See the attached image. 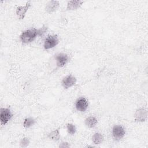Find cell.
Masks as SVG:
<instances>
[{
    "label": "cell",
    "mask_w": 148,
    "mask_h": 148,
    "mask_svg": "<svg viewBox=\"0 0 148 148\" xmlns=\"http://www.w3.org/2000/svg\"><path fill=\"white\" fill-rule=\"evenodd\" d=\"M38 36V28H31L23 31L19 38L20 41L24 44H28L32 42Z\"/></svg>",
    "instance_id": "6da1fadb"
},
{
    "label": "cell",
    "mask_w": 148,
    "mask_h": 148,
    "mask_svg": "<svg viewBox=\"0 0 148 148\" xmlns=\"http://www.w3.org/2000/svg\"><path fill=\"white\" fill-rule=\"evenodd\" d=\"M54 60L57 68H62L69 62V57L66 53H58L54 56Z\"/></svg>",
    "instance_id": "7a4b0ae2"
},
{
    "label": "cell",
    "mask_w": 148,
    "mask_h": 148,
    "mask_svg": "<svg viewBox=\"0 0 148 148\" xmlns=\"http://www.w3.org/2000/svg\"><path fill=\"white\" fill-rule=\"evenodd\" d=\"M60 40L57 35H48L45 39L43 47L45 50H49L57 46L59 43Z\"/></svg>",
    "instance_id": "3957f363"
},
{
    "label": "cell",
    "mask_w": 148,
    "mask_h": 148,
    "mask_svg": "<svg viewBox=\"0 0 148 148\" xmlns=\"http://www.w3.org/2000/svg\"><path fill=\"white\" fill-rule=\"evenodd\" d=\"M13 113L8 108H1L0 109V121L2 125H6L13 117Z\"/></svg>",
    "instance_id": "277c9868"
},
{
    "label": "cell",
    "mask_w": 148,
    "mask_h": 148,
    "mask_svg": "<svg viewBox=\"0 0 148 148\" xmlns=\"http://www.w3.org/2000/svg\"><path fill=\"white\" fill-rule=\"evenodd\" d=\"M113 138L116 141H120L125 135V128L121 125H114L112 130Z\"/></svg>",
    "instance_id": "5b68a950"
},
{
    "label": "cell",
    "mask_w": 148,
    "mask_h": 148,
    "mask_svg": "<svg viewBox=\"0 0 148 148\" xmlns=\"http://www.w3.org/2000/svg\"><path fill=\"white\" fill-rule=\"evenodd\" d=\"M148 116L147 110L144 108L137 109L134 113V121L137 123H143L147 120Z\"/></svg>",
    "instance_id": "8992f818"
},
{
    "label": "cell",
    "mask_w": 148,
    "mask_h": 148,
    "mask_svg": "<svg viewBox=\"0 0 148 148\" xmlns=\"http://www.w3.org/2000/svg\"><path fill=\"white\" fill-rule=\"evenodd\" d=\"M77 82L76 77L72 74L66 75L61 80V86L64 89H69L74 86Z\"/></svg>",
    "instance_id": "52a82bcc"
},
{
    "label": "cell",
    "mask_w": 148,
    "mask_h": 148,
    "mask_svg": "<svg viewBox=\"0 0 148 148\" xmlns=\"http://www.w3.org/2000/svg\"><path fill=\"white\" fill-rule=\"evenodd\" d=\"M31 6V3L30 1L27 2L24 5L18 6L16 9V14L17 18L19 20H23Z\"/></svg>",
    "instance_id": "ba28073f"
},
{
    "label": "cell",
    "mask_w": 148,
    "mask_h": 148,
    "mask_svg": "<svg viewBox=\"0 0 148 148\" xmlns=\"http://www.w3.org/2000/svg\"><path fill=\"white\" fill-rule=\"evenodd\" d=\"M88 101L83 97L77 98L75 102V108L80 112H84L88 108Z\"/></svg>",
    "instance_id": "9c48e42d"
},
{
    "label": "cell",
    "mask_w": 148,
    "mask_h": 148,
    "mask_svg": "<svg viewBox=\"0 0 148 148\" xmlns=\"http://www.w3.org/2000/svg\"><path fill=\"white\" fill-rule=\"evenodd\" d=\"M60 7V2L58 1H48L45 7V12L47 13H52L55 12Z\"/></svg>",
    "instance_id": "30bf717a"
},
{
    "label": "cell",
    "mask_w": 148,
    "mask_h": 148,
    "mask_svg": "<svg viewBox=\"0 0 148 148\" xmlns=\"http://www.w3.org/2000/svg\"><path fill=\"white\" fill-rule=\"evenodd\" d=\"M84 2L80 0H73L68 1L66 7V10H75L79 9L83 4Z\"/></svg>",
    "instance_id": "8fae6325"
},
{
    "label": "cell",
    "mask_w": 148,
    "mask_h": 148,
    "mask_svg": "<svg viewBox=\"0 0 148 148\" xmlns=\"http://www.w3.org/2000/svg\"><path fill=\"white\" fill-rule=\"evenodd\" d=\"M98 123L97 119L94 116H88L84 120L85 125L89 128H92L96 126Z\"/></svg>",
    "instance_id": "7c38bea8"
},
{
    "label": "cell",
    "mask_w": 148,
    "mask_h": 148,
    "mask_svg": "<svg viewBox=\"0 0 148 148\" xmlns=\"http://www.w3.org/2000/svg\"><path fill=\"white\" fill-rule=\"evenodd\" d=\"M47 138L54 142L58 141L61 138V133L60 128L55 129L50 132L47 135Z\"/></svg>",
    "instance_id": "4fadbf2b"
},
{
    "label": "cell",
    "mask_w": 148,
    "mask_h": 148,
    "mask_svg": "<svg viewBox=\"0 0 148 148\" xmlns=\"http://www.w3.org/2000/svg\"><path fill=\"white\" fill-rule=\"evenodd\" d=\"M103 139L104 137L103 135L100 132L94 133L91 138L92 142L94 145H99L102 143L103 141Z\"/></svg>",
    "instance_id": "5bb4252c"
},
{
    "label": "cell",
    "mask_w": 148,
    "mask_h": 148,
    "mask_svg": "<svg viewBox=\"0 0 148 148\" xmlns=\"http://www.w3.org/2000/svg\"><path fill=\"white\" fill-rule=\"evenodd\" d=\"M36 122V121L34 117H27L23 121V127L26 129H28L32 127V126H34Z\"/></svg>",
    "instance_id": "9a60e30c"
},
{
    "label": "cell",
    "mask_w": 148,
    "mask_h": 148,
    "mask_svg": "<svg viewBox=\"0 0 148 148\" xmlns=\"http://www.w3.org/2000/svg\"><path fill=\"white\" fill-rule=\"evenodd\" d=\"M66 131L71 135H73L76 132V127L73 123H68L66 124Z\"/></svg>",
    "instance_id": "2e32d148"
},
{
    "label": "cell",
    "mask_w": 148,
    "mask_h": 148,
    "mask_svg": "<svg viewBox=\"0 0 148 148\" xmlns=\"http://www.w3.org/2000/svg\"><path fill=\"white\" fill-rule=\"evenodd\" d=\"M30 143V140L28 137H23L22 138L19 142V145L20 147L25 148L29 146Z\"/></svg>",
    "instance_id": "e0dca14e"
},
{
    "label": "cell",
    "mask_w": 148,
    "mask_h": 148,
    "mask_svg": "<svg viewBox=\"0 0 148 148\" xmlns=\"http://www.w3.org/2000/svg\"><path fill=\"white\" fill-rule=\"evenodd\" d=\"M47 27L46 25H43L42 27L38 28V36H43L47 31Z\"/></svg>",
    "instance_id": "ac0fdd59"
},
{
    "label": "cell",
    "mask_w": 148,
    "mask_h": 148,
    "mask_svg": "<svg viewBox=\"0 0 148 148\" xmlns=\"http://www.w3.org/2000/svg\"><path fill=\"white\" fill-rule=\"evenodd\" d=\"M58 147L60 148H68L71 147V145L68 142L64 141L60 143Z\"/></svg>",
    "instance_id": "d6986e66"
}]
</instances>
